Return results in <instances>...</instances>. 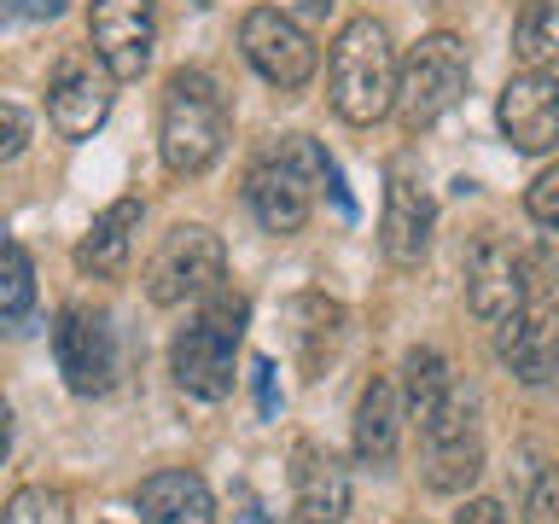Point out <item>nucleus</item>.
<instances>
[{"label":"nucleus","instance_id":"nucleus-33","mask_svg":"<svg viewBox=\"0 0 559 524\" xmlns=\"http://www.w3.org/2000/svg\"><path fill=\"white\" fill-rule=\"evenodd\" d=\"M332 7V0H309V12H326Z\"/></svg>","mask_w":559,"mask_h":524},{"label":"nucleus","instance_id":"nucleus-2","mask_svg":"<svg viewBox=\"0 0 559 524\" xmlns=\"http://www.w3.org/2000/svg\"><path fill=\"white\" fill-rule=\"evenodd\" d=\"M326 94L332 111L344 122H367L391 117V94H396V52L391 35L373 17H349V24L332 35V59H326Z\"/></svg>","mask_w":559,"mask_h":524},{"label":"nucleus","instance_id":"nucleus-11","mask_svg":"<svg viewBox=\"0 0 559 524\" xmlns=\"http://www.w3.org/2000/svg\"><path fill=\"white\" fill-rule=\"evenodd\" d=\"M239 47L251 70L274 87H304L314 76V41L304 35L297 17H286L280 7H251L239 24Z\"/></svg>","mask_w":559,"mask_h":524},{"label":"nucleus","instance_id":"nucleus-9","mask_svg":"<svg viewBox=\"0 0 559 524\" xmlns=\"http://www.w3.org/2000/svg\"><path fill=\"white\" fill-rule=\"evenodd\" d=\"M87 41L111 82H134L152 64L157 47V12L152 0H94L87 7Z\"/></svg>","mask_w":559,"mask_h":524},{"label":"nucleus","instance_id":"nucleus-30","mask_svg":"<svg viewBox=\"0 0 559 524\" xmlns=\"http://www.w3.org/2000/svg\"><path fill=\"white\" fill-rule=\"evenodd\" d=\"M251 373H257V402H262V414L274 419V408H280V402H274V361H257Z\"/></svg>","mask_w":559,"mask_h":524},{"label":"nucleus","instance_id":"nucleus-20","mask_svg":"<svg viewBox=\"0 0 559 524\" xmlns=\"http://www.w3.org/2000/svg\"><path fill=\"white\" fill-rule=\"evenodd\" d=\"M286 321H292V344H297V361H304V373H309V379L326 373L332 344L344 338V309L332 303V297H321V291H304V297H292Z\"/></svg>","mask_w":559,"mask_h":524},{"label":"nucleus","instance_id":"nucleus-29","mask_svg":"<svg viewBox=\"0 0 559 524\" xmlns=\"http://www.w3.org/2000/svg\"><path fill=\"white\" fill-rule=\"evenodd\" d=\"M64 0H24V7H0V24H12V17H59Z\"/></svg>","mask_w":559,"mask_h":524},{"label":"nucleus","instance_id":"nucleus-22","mask_svg":"<svg viewBox=\"0 0 559 524\" xmlns=\"http://www.w3.org/2000/svg\"><path fill=\"white\" fill-rule=\"evenodd\" d=\"M559 52V12L554 0H524V12L513 17V59L524 70H548Z\"/></svg>","mask_w":559,"mask_h":524},{"label":"nucleus","instance_id":"nucleus-27","mask_svg":"<svg viewBox=\"0 0 559 524\" xmlns=\"http://www.w3.org/2000/svg\"><path fill=\"white\" fill-rule=\"evenodd\" d=\"M524 524H559V478L554 472H536L531 501H524Z\"/></svg>","mask_w":559,"mask_h":524},{"label":"nucleus","instance_id":"nucleus-18","mask_svg":"<svg viewBox=\"0 0 559 524\" xmlns=\"http://www.w3.org/2000/svg\"><path fill=\"white\" fill-rule=\"evenodd\" d=\"M349 443H356V461L361 466H384L396 461V443H402V396L391 379H373L356 402V426H349Z\"/></svg>","mask_w":559,"mask_h":524},{"label":"nucleus","instance_id":"nucleus-12","mask_svg":"<svg viewBox=\"0 0 559 524\" xmlns=\"http://www.w3.org/2000/svg\"><path fill=\"white\" fill-rule=\"evenodd\" d=\"M496 122L519 152H531V157L554 152V140H559V82H554V70H519L496 99Z\"/></svg>","mask_w":559,"mask_h":524},{"label":"nucleus","instance_id":"nucleus-7","mask_svg":"<svg viewBox=\"0 0 559 524\" xmlns=\"http://www.w3.org/2000/svg\"><path fill=\"white\" fill-rule=\"evenodd\" d=\"M222 274H227L222 239L210 234V227L187 222V227H169L164 245L152 251V262H146V297L157 309H175V303H187V297L216 291Z\"/></svg>","mask_w":559,"mask_h":524},{"label":"nucleus","instance_id":"nucleus-28","mask_svg":"<svg viewBox=\"0 0 559 524\" xmlns=\"http://www.w3.org/2000/svg\"><path fill=\"white\" fill-rule=\"evenodd\" d=\"M454 524H507V513H501V501H466L454 513Z\"/></svg>","mask_w":559,"mask_h":524},{"label":"nucleus","instance_id":"nucleus-6","mask_svg":"<svg viewBox=\"0 0 559 524\" xmlns=\"http://www.w3.org/2000/svg\"><path fill=\"white\" fill-rule=\"evenodd\" d=\"M496 356L513 367V379H524V384H548L554 379V279H548V257L524 262V303L496 321Z\"/></svg>","mask_w":559,"mask_h":524},{"label":"nucleus","instance_id":"nucleus-4","mask_svg":"<svg viewBox=\"0 0 559 524\" xmlns=\"http://www.w3.org/2000/svg\"><path fill=\"white\" fill-rule=\"evenodd\" d=\"M332 157L314 146L309 134H286L269 157H257L245 169V204L262 222V234H297L309 222V187L326 175Z\"/></svg>","mask_w":559,"mask_h":524},{"label":"nucleus","instance_id":"nucleus-1","mask_svg":"<svg viewBox=\"0 0 559 524\" xmlns=\"http://www.w3.org/2000/svg\"><path fill=\"white\" fill-rule=\"evenodd\" d=\"M245 297L239 291H204V309L192 314V326L175 332L169 344V373L187 396L199 402H222L234 391V356H239V338H245Z\"/></svg>","mask_w":559,"mask_h":524},{"label":"nucleus","instance_id":"nucleus-21","mask_svg":"<svg viewBox=\"0 0 559 524\" xmlns=\"http://www.w3.org/2000/svg\"><path fill=\"white\" fill-rule=\"evenodd\" d=\"M402 391H408V414H414V426H426V419H431V414L454 396V373H449V361L437 356V349H408V361H402Z\"/></svg>","mask_w":559,"mask_h":524},{"label":"nucleus","instance_id":"nucleus-31","mask_svg":"<svg viewBox=\"0 0 559 524\" xmlns=\"http://www.w3.org/2000/svg\"><path fill=\"white\" fill-rule=\"evenodd\" d=\"M12 454V402L0 396V461Z\"/></svg>","mask_w":559,"mask_h":524},{"label":"nucleus","instance_id":"nucleus-3","mask_svg":"<svg viewBox=\"0 0 559 524\" xmlns=\"http://www.w3.org/2000/svg\"><path fill=\"white\" fill-rule=\"evenodd\" d=\"M157 152L169 175H204L227 152V105L204 70H175L157 105Z\"/></svg>","mask_w":559,"mask_h":524},{"label":"nucleus","instance_id":"nucleus-15","mask_svg":"<svg viewBox=\"0 0 559 524\" xmlns=\"http://www.w3.org/2000/svg\"><path fill=\"white\" fill-rule=\"evenodd\" d=\"M431 227H437L431 192L396 169L391 187H384V216H379L384 257H391L396 269H419V262H426V251H431Z\"/></svg>","mask_w":559,"mask_h":524},{"label":"nucleus","instance_id":"nucleus-13","mask_svg":"<svg viewBox=\"0 0 559 524\" xmlns=\"http://www.w3.org/2000/svg\"><path fill=\"white\" fill-rule=\"evenodd\" d=\"M466 303L478 321H501L524 303V257L501 234H478L466 245Z\"/></svg>","mask_w":559,"mask_h":524},{"label":"nucleus","instance_id":"nucleus-5","mask_svg":"<svg viewBox=\"0 0 559 524\" xmlns=\"http://www.w3.org/2000/svg\"><path fill=\"white\" fill-rule=\"evenodd\" d=\"M466 76H472L466 41H461V35H449V29H437V35H426L419 47H408V59L396 64L391 111L402 117V129H408V134L431 129L437 117H449L454 105H461Z\"/></svg>","mask_w":559,"mask_h":524},{"label":"nucleus","instance_id":"nucleus-10","mask_svg":"<svg viewBox=\"0 0 559 524\" xmlns=\"http://www.w3.org/2000/svg\"><path fill=\"white\" fill-rule=\"evenodd\" d=\"M52 356H59V373L76 396H105L117 384V338L105 326V314L70 303L52 321Z\"/></svg>","mask_w":559,"mask_h":524},{"label":"nucleus","instance_id":"nucleus-8","mask_svg":"<svg viewBox=\"0 0 559 524\" xmlns=\"http://www.w3.org/2000/svg\"><path fill=\"white\" fill-rule=\"evenodd\" d=\"M419 466H426V484L437 489V496H461V489L478 484V472H484V437H478L472 402L461 391H454L443 408L419 426Z\"/></svg>","mask_w":559,"mask_h":524},{"label":"nucleus","instance_id":"nucleus-25","mask_svg":"<svg viewBox=\"0 0 559 524\" xmlns=\"http://www.w3.org/2000/svg\"><path fill=\"white\" fill-rule=\"evenodd\" d=\"M524 210H531L536 227H554L559 222V169H542L531 192H524Z\"/></svg>","mask_w":559,"mask_h":524},{"label":"nucleus","instance_id":"nucleus-24","mask_svg":"<svg viewBox=\"0 0 559 524\" xmlns=\"http://www.w3.org/2000/svg\"><path fill=\"white\" fill-rule=\"evenodd\" d=\"M0 524H70V501H64V489L24 484V489H17V496L7 501Z\"/></svg>","mask_w":559,"mask_h":524},{"label":"nucleus","instance_id":"nucleus-32","mask_svg":"<svg viewBox=\"0 0 559 524\" xmlns=\"http://www.w3.org/2000/svg\"><path fill=\"white\" fill-rule=\"evenodd\" d=\"M239 524H262V507H257V496H251V489H239Z\"/></svg>","mask_w":559,"mask_h":524},{"label":"nucleus","instance_id":"nucleus-19","mask_svg":"<svg viewBox=\"0 0 559 524\" xmlns=\"http://www.w3.org/2000/svg\"><path fill=\"white\" fill-rule=\"evenodd\" d=\"M134 234H140V199L105 204L76 245V269L82 274H122L134 257Z\"/></svg>","mask_w":559,"mask_h":524},{"label":"nucleus","instance_id":"nucleus-26","mask_svg":"<svg viewBox=\"0 0 559 524\" xmlns=\"http://www.w3.org/2000/svg\"><path fill=\"white\" fill-rule=\"evenodd\" d=\"M24 146H29V111H24V105L0 99V164L24 157Z\"/></svg>","mask_w":559,"mask_h":524},{"label":"nucleus","instance_id":"nucleus-17","mask_svg":"<svg viewBox=\"0 0 559 524\" xmlns=\"http://www.w3.org/2000/svg\"><path fill=\"white\" fill-rule=\"evenodd\" d=\"M134 507H140V524H216L210 484L187 466L152 472V478L134 489Z\"/></svg>","mask_w":559,"mask_h":524},{"label":"nucleus","instance_id":"nucleus-14","mask_svg":"<svg viewBox=\"0 0 559 524\" xmlns=\"http://www.w3.org/2000/svg\"><path fill=\"white\" fill-rule=\"evenodd\" d=\"M47 117L64 140H87L111 117V76L94 59H64L47 82Z\"/></svg>","mask_w":559,"mask_h":524},{"label":"nucleus","instance_id":"nucleus-16","mask_svg":"<svg viewBox=\"0 0 559 524\" xmlns=\"http://www.w3.org/2000/svg\"><path fill=\"white\" fill-rule=\"evenodd\" d=\"M292 501L304 524H338L349 513V472L309 437L292 449Z\"/></svg>","mask_w":559,"mask_h":524},{"label":"nucleus","instance_id":"nucleus-23","mask_svg":"<svg viewBox=\"0 0 559 524\" xmlns=\"http://www.w3.org/2000/svg\"><path fill=\"white\" fill-rule=\"evenodd\" d=\"M29 303H35V269H29L24 245L12 234H0V326L17 321Z\"/></svg>","mask_w":559,"mask_h":524}]
</instances>
